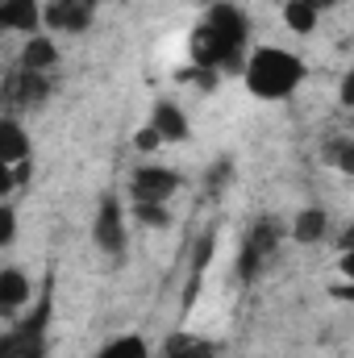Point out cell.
<instances>
[{
	"label": "cell",
	"instance_id": "1",
	"mask_svg": "<svg viewBox=\"0 0 354 358\" xmlns=\"http://www.w3.org/2000/svg\"><path fill=\"white\" fill-rule=\"evenodd\" d=\"M246 42H250V21L238 4H213L204 13V21L192 29L187 38V55L192 67L204 71H242L246 63Z\"/></svg>",
	"mask_w": 354,
	"mask_h": 358
},
{
	"label": "cell",
	"instance_id": "2",
	"mask_svg": "<svg viewBox=\"0 0 354 358\" xmlns=\"http://www.w3.org/2000/svg\"><path fill=\"white\" fill-rule=\"evenodd\" d=\"M242 80H246V92L259 100H288L309 80V67L300 55H292L283 46H259L255 55H246Z\"/></svg>",
	"mask_w": 354,
	"mask_h": 358
},
{
	"label": "cell",
	"instance_id": "3",
	"mask_svg": "<svg viewBox=\"0 0 354 358\" xmlns=\"http://www.w3.org/2000/svg\"><path fill=\"white\" fill-rule=\"evenodd\" d=\"M46 325H50V292L38 300L29 317H21L8 334H0V358H46Z\"/></svg>",
	"mask_w": 354,
	"mask_h": 358
},
{
	"label": "cell",
	"instance_id": "4",
	"mask_svg": "<svg viewBox=\"0 0 354 358\" xmlns=\"http://www.w3.org/2000/svg\"><path fill=\"white\" fill-rule=\"evenodd\" d=\"M279 242H283V225H279V221L263 217L259 225H250V229H246V238H242V250H238V275L250 283V279H255L271 259H275Z\"/></svg>",
	"mask_w": 354,
	"mask_h": 358
},
{
	"label": "cell",
	"instance_id": "5",
	"mask_svg": "<svg viewBox=\"0 0 354 358\" xmlns=\"http://www.w3.org/2000/svg\"><path fill=\"white\" fill-rule=\"evenodd\" d=\"M92 238H96V246L108 259H121L125 255L129 229H125V208H121V196L117 192H104L100 196V208H96V221H92Z\"/></svg>",
	"mask_w": 354,
	"mask_h": 358
},
{
	"label": "cell",
	"instance_id": "6",
	"mask_svg": "<svg viewBox=\"0 0 354 358\" xmlns=\"http://www.w3.org/2000/svg\"><path fill=\"white\" fill-rule=\"evenodd\" d=\"M179 183H183L179 171L150 163V167H138V171H134V179H129V196H134V204H167V200L179 192Z\"/></svg>",
	"mask_w": 354,
	"mask_h": 358
},
{
	"label": "cell",
	"instance_id": "7",
	"mask_svg": "<svg viewBox=\"0 0 354 358\" xmlns=\"http://www.w3.org/2000/svg\"><path fill=\"white\" fill-rule=\"evenodd\" d=\"M50 92H55V80H50V76H38V71H21V67H17V71L4 80V104H8L13 113L38 108V104L50 100Z\"/></svg>",
	"mask_w": 354,
	"mask_h": 358
},
{
	"label": "cell",
	"instance_id": "8",
	"mask_svg": "<svg viewBox=\"0 0 354 358\" xmlns=\"http://www.w3.org/2000/svg\"><path fill=\"white\" fill-rule=\"evenodd\" d=\"M100 0H50L42 4V25H50L55 34H84L96 17Z\"/></svg>",
	"mask_w": 354,
	"mask_h": 358
},
{
	"label": "cell",
	"instance_id": "9",
	"mask_svg": "<svg viewBox=\"0 0 354 358\" xmlns=\"http://www.w3.org/2000/svg\"><path fill=\"white\" fill-rule=\"evenodd\" d=\"M34 287L21 267H0V317H21L29 304Z\"/></svg>",
	"mask_w": 354,
	"mask_h": 358
},
{
	"label": "cell",
	"instance_id": "10",
	"mask_svg": "<svg viewBox=\"0 0 354 358\" xmlns=\"http://www.w3.org/2000/svg\"><path fill=\"white\" fill-rule=\"evenodd\" d=\"M163 142H187V113L179 108L176 100H155V108H150V121H146Z\"/></svg>",
	"mask_w": 354,
	"mask_h": 358
},
{
	"label": "cell",
	"instance_id": "11",
	"mask_svg": "<svg viewBox=\"0 0 354 358\" xmlns=\"http://www.w3.org/2000/svg\"><path fill=\"white\" fill-rule=\"evenodd\" d=\"M42 0H0V29L8 34H38Z\"/></svg>",
	"mask_w": 354,
	"mask_h": 358
},
{
	"label": "cell",
	"instance_id": "12",
	"mask_svg": "<svg viewBox=\"0 0 354 358\" xmlns=\"http://www.w3.org/2000/svg\"><path fill=\"white\" fill-rule=\"evenodd\" d=\"M17 67H21V71H38V76H50V71L59 67V46H55V38H46V34H29V42L21 46Z\"/></svg>",
	"mask_w": 354,
	"mask_h": 358
},
{
	"label": "cell",
	"instance_id": "13",
	"mask_svg": "<svg viewBox=\"0 0 354 358\" xmlns=\"http://www.w3.org/2000/svg\"><path fill=\"white\" fill-rule=\"evenodd\" d=\"M29 159V129L17 117H0V163H25Z\"/></svg>",
	"mask_w": 354,
	"mask_h": 358
},
{
	"label": "cell",
	"instance_id": "14",
	"mask_svg": "<svg viewBox=\"0 0 354 358\" xmlns=\"http://www.w3.org/2000/svg\"><path fill=\"white\" fill-rule=\"evenodd\" d=\"M325 234H330V213H325L321 204H309V208L296 213V221H292V238H296L300 246H317Z\"/></svg>",
	"mask_w": 354,
	"mask_h": 358
},
{
	"label": "cell",
	"instance_id": "15",
	"mask_svg": "<svg viewBox=\"0 0 354 358\" xmlns=\"http://www.w3.org/2000/svg\"><path fill=\"white\" fill-rule=\"evenodd\" d=\"M163 358H217V346L196 338V334H167Z\"/></svg>",
	"mask_w": 354,
	"mask_h": 358
},
{
	"label": "cell",
	"instance_id": "16",
	"mask_svg": "<svg viewBox=\"0 0 354 358\" xmlns=\"http://www.w3.org/2000/svg\"><path fill=\"white\" fill-rule=\"evenodd\" d=\"M317 21H321V13H317L313 4H304V0H283V25H288L292 34H313Z\"/></svg>",
	"mask_w": 354,
	"mask_h": 358
},
{
	"label": "cell",
	"instance_id": "17",
	"mask_svg": "<svg viewBox=\"0 0 354 358\" xmlns=\"http://www.w3.org/2000/svg\"><path fill=\"white\" fill-rule=\"evenodd\" d=\"M96 358H150V350H146V342L138 334H125V338H113Z\"/></svg>",
	"mask_w": 354,
	"mask_h": 358
},
{
	"label": "cell",
	"instance_id": "18",
	"mask_svg": "<svg viewBox=\"0 0 354 358\" xmlns=\"http://www.w3.org/2000/svg\"><path fill=\"white\" fill-rule=\"evenodd\" d=\"M325 159H330L342 176H354V142L351 138H334V142L325 146Z\"/></svg>",
	"mask_w": 354,
	"mask_h": 358
},
{
	"label": "cell",
	"instance_id": "19",
	"mask_svg": "<svg viewBox=\"0 0 354 358\" xmlns=\"http://www.w3.org/2000/svg\"><path fill=\"white\" fill-rule=\"evenodd\" d=\"M134 221L146 229H167L171 213H167V204H134Z\"/></svg>",
	"mask_w": 354,
	"mask_h": 358
},
{
	"label": "cell",
	"instance_id": "20",
	"mask_svg": "<svg viewBox=\"0 0 354 358\" xmlns=\"http://www.w3.org/2000/svg\"><path fill=\"white\" fill-rule=\"evenodd\" d=\"M229 183H234V159H217V163L204 171V187H208L213 196H217V192H225Z\"/></svg>",
	"mask_w": 354,
	"mask_h": 358
},
{
	"label": "cell",
	"instance_id": "21",
	"mask_svg": "<svg viewBox=\"0 0 354 358\" xmlns=\"http://www.w3.org/2000/svg\"><path fill=\"white\" fill-rule=\"evenodd\" d=\"M13 238H17V213H13V204L0 200V250H4Z\"/></svg>",
	"mask_w": 354,
	"mask_h": 358
},
{
	"label": "cell",
	"instance_id": "22",
	"mask_svg": "<svg viewBox=\"0 0 354 358\" xmlns=\"http://www.w3.org/2000/svg\"><path fill=\"white\" fill-rule=\"evenodd\" d=\"M134 146H138L142 155H150V150H159V146H163V138H159V134H155L150 125H142V129L134 134Z\"/></svg>",
	"mask_w": 354,
	"mask_h": 358
},
{
	"label": "cell",
	"instance_id": "23",
	"mask_svg": "<svg viewBox=\"0 0 354 358\" xmlns=\"http://www.w3.org/2000/svg\"><path fill=\"white\" fill-rule=\"evenodd\" d=\"M29 176H34V163L25 159V163H13V183L21 187V183H29Z\"/></svg>",
	"mask_w": 354,
	"mask_h": 358
},
{
	"label": "cell",
	"instance_id": "24",
	"mask_svg": "<svg viewBox=\"0 0 354 358\" xmlns=\"http://www.w3.org/2000/svg\"><path fill=\"white\" fill-rule=\"evenodd\" d=\"M13 187H17V183H13V167H8V163H0V200H4Z\"/></svg>",
	"mask_w": 354,
	"mask_h": 358
},
{
	"label": "cell",
	"instance_id": "25",
	"mask_svg": "<svg viewBox=\"0 0 354 358\" xmlns=\"http://www.w3.org/2000/svg\"><path fill=\"white\" fill-rule=\"evenodd\" d=\"M354 104V71H346L342 76V108H351Z\"/></svg>",
	"mask_w": 354,
	"mask_h": 358
},
{
	"label": "cell",
	"instance_id": "26",
	"mask_svg": "<svg viewBox=\"0 0 354 358\" xmlns=\"http://www.w3.org/2000/svg\"><path fill=\"white\" fill-rule=\"evenodd\" d=\"M338 267H342V275L351 279V275H354V259H351V255H342V263H338Z\"/></svg>",
	"mask_w": 354,
	"mask_h": 358
}]
</instances>
